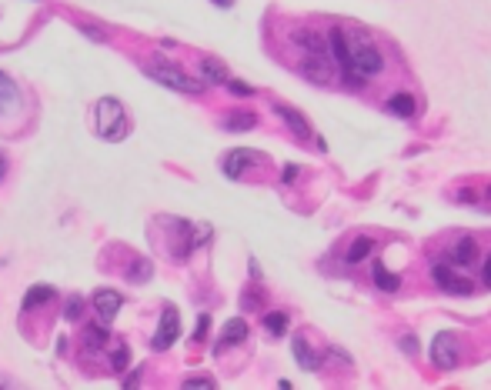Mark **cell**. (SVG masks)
<instances>
[{
    "label": "cell",
    "instance_id": "obj_15",
    "mask_svg": "<svg viewBox=\"0 0 491 390\" xmlns=\"http://www.w3.org/2000/svg\"><path fill=\"white\" fill-rule=\"evenodd\" d=\"M291 40L298 47H305L307 54H324V50H328V40H324V37H318L314 30H294Z\"/></svg>",
    "mask_w": 491,
    "mask_h": 390
},
{
    "label": "cell",
    "instance_id": "obj_19",
    "mask_svg": "<svg viewBox=\"0 0 491 390\" xmlns=\"http://www.w3.org/2000/svg\"><path fill=\"white\" fill-rule=\"evenodd\" d=\"M371 254H374V237H358L351 247H348L344 260H348V264H361V260L371 257Z\"/></svg>",
    "mask_w": 491,
    "mask_h": 390
},
{
    "label": "cell",
    "instance_id": "obj_16",
    "mask_svg": "<svg viewBox=\"0 0 491 390\" xmlns=\"http://www.w3.org/2000/svg\"><path fill=\"white\" fill-rule=\"evenodd\" d=\"M254 127H258V114H247V110L228 114V120H224V130H230V134H241V130H254Z\"/></svg>",
    "mask_w": 491,
    "mask_h": 390
},
{
    "label": "cell",
    "instance_id": "obj_24",
    "mask_svg": "<svg viewBox=\"0 0 491 390\" xmlns=\"http://www.w3.org/2000/svg\"><path fill=\"white\" fill-rule=\"evenodd\" d=\"M264 330H268V333H274V337H281V333L288 330V314H281V310L268 314V317H264Z\"/></svg>",
    "mask_w": 491,
    "mask_h": 390
},
{
    "label": "cell",
    "instance_id": "obj_11",
    "mask_svg": "<svg viewBox=\"0 0 491 390\" xmlns=\"http://www.w3.org/2000/svg\"><path fill=\"white\" fill-rule=\"evenodd\" d=\"M254 160H258V153H254V150H230L228 157H224V174H228L230 180H237L247 167L254 164Z\"/></svg>",
    "mask_w": 491,
    "mask_h": 390
},
{
    "label": "cell",
    "instance_id": "obj_31",
    "mask_svg": "<svg viewBox=\"0 0 491 390\" xmlns=\"http://www.w3.org/2000/svg\"><path fill=\"white\" fill-rule=\"evenodd\" d=\"M228 90L234 93V97H251V93H254L247 84H241V80H230V77H228Z\"/></svg>",
    "mask_w": 491,
    "mask_h": 390
},
{
    "label": "cell",
    "instance_id": "obj_17",
    "mask_svg": "<svg viewBox=\"0 0 491 390\" xmlns=\"http://www.w3.org/2000/svg\"><path fill=\"white\" fill-rule=\"evenodd\" d=\"M451 260L458 264V267H471L478 260V243L471 237H464L458 240V247H455V254H451Z\"/></svg>",
    "mask_w": 491,
    "mask_h": 390
},
{
    "label": "cell",
    "instance_id": "obj_7",
    "mask_svg": "<svg viewBox=\"0 0 491 390\" xmlns=\"http://www.w3.org/2000/svg\"><path fill=\"white\" fill-rule=\"evenodd\" d=\"M431 280L441 287L445 294H455V297H468V294H475V284H471V277H461V273H455V270L441 267V264L431 270Z\"/></svg>",
    "mask_w": 491,
    "mask_h": 390
},
{
    "label": "cell",
    "instance_id": "obj_36",
    "mask_svg": "<svg viewBox=\"0 0 491 390\" xmlns=\"http://www.w3.org/2000/svg\"><path fill=\"white\" fill-rule=\"evenodd\" d=\"M485 284L491 287V257H488V260H485Z\"/></svg>",
    "mask_w": 491,
    "mask_h": 390
},
{
    "label": "cell",
    "instance_id": "obj_34",
    "mask_svg": "<svg viewBox=\"0 0 491 390\" xmlns=\"http://www.w3.org/2000/svg\"><path fill=\"white\" fill-rule=\"evenodd\" d=\"M294 177H298V167H294V164H288V167H284V174H281V180H288V183H291Z\"/></svg>",
    "mask_w": 491,
    "mask_h": 390
},
{
    "label": "cell",
    "instance_id": "obj_30",
    "mask_svg": "<svg viewBox=\"0 0 491 390\" xmlns=\"http://www.w3.org/2000/svg\"><path fill=\"white\" fill-rule=\"evenodd\" d=\"M80 307H84L80 297H71L67 300V307H64V317H67V320H80Z\"/></svg>",
    "mask_w": 491,
    "mask_h": 390
},
{
    "label": "cell",
    "instance_id": "obj_37",
    "mask_svg": "<svg viewBox=\"0 0 491 390\" xmlns=\"http://www.w3.org/2000/svg\"><path fill=\"white\" fill-rule=\"evenodd\" d=\"M3 170H7V157H3V150H0V177H3Z\"/></svg>",
    "mask_w": 491,
    "mask_h": 390
},
{
    "label": "cell",
    "instance_id": "obj_6",
    "mask_svg": "<svg viewBox=\"0 0 491 390\" xmlns=\"http://www.w3.org/2000/svg\"><path fill=\"white\" fill-rule=\"evenodd\" d=\"M181 337V314L174 310V307H168L164 314H161V324H157V333H154L151 347L161 354V350H168V347H174V340Z\"/></svg>",
    "mask_w": 491,
    "mask_h": 390
},
{
    "label": "cell",
    "instance_id": "obj_39",
    "mask_svg": "<svg viewBox=\"0 0 491 390\" xmlns=\"http://www.w3.org/2000/svg\"><path fill=\"white\" fill-rule=\"evenodd\" d=\"M488 200H491V187H488Z\"/></svg>",
    "mask_w": 491,
    "mask_h": 390
},
{
    "label": "cell",
    "instance_id": "obj_5",
    "mask_svg": "<svg viewBox=\"0 0 491 390\" xmlns=\"http://www.w3.org/2000/svg\"><path fill=\"white\" fill-rule=\"evenodd\" d=\"M328 50H331V60L338 63L341 74H344V84H361V77L354 74V67H351V44H348V37L338 27L328 33Z\"/></svg>",
    "mask_w": 491,
    "mask_h": 390
},
{
    "label": "cell",
    "instance_id": "obj_26",
    "mask_svg": "<svg viewBox=\"0 0 491 390\" xmlns=\"http://www.w3.org/2000/svg\"><path fill=\"white\" fill-rule=\"evenodd\" d=\"M77 30H80L84 37L97 40V44H108V33H104V30H97V27H91V24H77Z\"/></svg>",
    "mask_w": 491,
    "mask_h": 390
},
{
    "label": "cell",
    "instance_id": "obj_13",
    "mask_svg": "<svg viewBox=\"0 0 491 390\" xmlns=\"http://www.w3.org/2000/svg\"><path fill=\"white\" fill-rule=\"evenodd\" d=\"M244 337H247V324L241 320V317H234V320L224 324V333H221V340H217V350H228V347L241 344Z\"/></svg>",
    "mask_w": 491,
    "mask_h": 390
},
{
    "label": "cell",
    "instance_id": "obj_8",
    "mask_svg": "<svg viewBox=\"0 0 491 390\" xmlns=\"http://www.w3.org/2000/svg\"><path fill=\"white\" fill-rule=\"evenodd\" d=\"M431 360H434V367H441V370H451V367L458 363V340H455L451 330H445V333L434 337V344H431Z\"/></svg>",
    "mask_w": 491,
    "mask_h": 390
},
{
    "label": "cell",
    "instance_id": "obj_33",
    "mask_svg": "<svg viewBox=\"0 0 491 390\" xmlns=\"http://www.w3.org/2000/svg\"><path fill=\"white\" fill-rule=\"evenodd\" d=\"M138 380H140V367L134 370V374H127V380H124V387L131 390V387H138Z\"/></svg>",
    "mask_w": 491,
    "mask_h": 390
},
{
    "label": "cell",
    "instance_id": "obj_27",
    "mask_svg": "<svg viewBox=\"0 0 491 390\" xmlns=\"http://www.w3.org/2000/svg\"><path fill=\"white\" fill-rule=\"evenodd\" d=\"M211 387H214L211 377H191V380H184V390H211Z\"/></svg>",
    "mask_w": 491,
    "mask_h": 390
},
{
    "label": "cell",
    "instance_id": "obj_35",
    "mask_svg": "<svg viewBox=\"0 0 491 390\" xmlns=\"http://www.w3.org/2000/svg\"><path fill=\"white\" fill-rule=\"evenodd\" d=\"M458 200H461V204H475V194H471V190H461Z\"/></svg>",
    "mask_w": 491,
    "mask_h": 390
},
{
    "label": "cell",
    "instance_id": "obj_23",
    "mask_svg": "<svg viewBox=\"0 0 491 390\" xmlns=\"http://www.w3.org/2000/svg\"><path fill=\"white\" fill-rule=\"evenodd\" d=\"M14 100H17V87H14V80H10V77L0 70V114H3L7 107L14 104Z\"/></svg>",
    "mask_w": 491,
    "mask_h": 390
},
{
    "label": "cell",
    "instance_id": "obj_3",
    "mask_svg": "<svg viewBox=\"0 0 491 390\" xmlns=\"http://www.w3.org/2000/svg\"><path fill=\"white\" fill-rule=\"evenodd\" d=\"M301 74H305V80L318 84V87H331V84L338 80V63L331 60V50H324V54H307V57L301 60Z\"/></svg>",
    "mask_w": 491,
    "mask_h": 390
},
{
    "label": "cell",
    "instance_id": "obj_29",
    "mask_svg": "<svg viewBox=\"0 0 491 390\" xmlns=\"http://www.w3.org/2000/svg\"><path fill=\"white\" fill-rule=\"evenodd\" d=\"M127 357H131V350L121 344L117 350H114V360H110V367H114V370H124V367H127Z\"/></svg>",
    "mask_w": 491,
    "mask_h": 390
},
{
    "label": "cell",
    "instance_id": "obj_14",
    "mask_svg": "<svg viewBox=\"0 0 491 390\" xmlns=\"http://www.w3.org/2000/svg\"><path fill=\"white\" fill-rule=\"evenodd\" d=\"M200 67V77H204V84H228V67L221 63V60H214V57H204L198 63Z\"/></svg>",
    "mask_w": 491,
    "mask_h": 390
},
{
    "label": "cell",
    "instance_id": "obj_4",
    "mask_svg": "<svg viewBox=\"0 0 491 390\" xmlns=\"http://www.w3.org/2000/svg\"><path fill=\"white\" fill-rule=\"evenodd\" d=\"M351 67H354V74L361 77V80L378 77L384 70V54L371 44V40H361L358 47H351Z\"/></svg>",
    "mask_w": 491,
    "mask_h": 390
},
{
    "label": "cell",
    "instance_id": "obj_21",
    "mask_svg": "<svg viewBox=\"0 0 491 390\" xmlns=\"http://www.w3.org/2000/svg\"><path fill=\"white\" fill-rule=\"evenodd\" d=\"M108 340H110V330H104L101 324H84V344L91 350H101Z\"/></svg>",
    "mask_w": 491,
    "mask_h": 390
},
{
    "label": "cell",
    "instance_id": "obj_9",
    "mask_svg": "<svg viewBox=\"0 0 491 390\" xmlns=\"http://www.w3.org/2000/svg\"><path fill=\"white\" fill-rule=\"evenodd\" d=\"M271 107H274L277 117L291 127V134L298 137V140H311V123L305 120V114H301V110H294V107H288V104H271Z\"/></svg>",
    "mask_w": 491,
    "mask_h": 390
},
{
    "label": "cell",
    "instance_id": "obj_22",
    "mask_svg": "<svg viewBox=\"0 0 491 390\" xmlns=\"http://www.w3.org/2000/svg\"><path fill=\"white\" fill-rule=\"evenodd\" d=\"M54 300V290L50 287H31L27 294H24V310H31V307H44Z\"/></svg>",
    "mask_w": 491,
    "mask_h": 390
},
{
    "label": "cell",
    "instance_id": "obj_20",
    "mask_svg": "<svg viewBox=\"0 0 491 390\" xmlns=\"http://www.w3.org/2000/svg\"><path fill=\"white\" fill-rule=\"evenodd\" d=\"M371 273H374V284L381 287L384 294H395V290L401 287V280L395 277V273H388V267H384L381 260H374V270H371Z\"/></svg>",
    "mask_w": 491,
    "mask_h": 390
},
{
    "label": "cell",
    "instance_id": "obj_1",
    "mask_svg": "<svg viewBox=\"0 0 491 390\" xmlns=\"http://www.w3.org/2000/svg\"><path fill=\"white\" fill-rule=\"evenodd\" d=\"M131 130V120H127V110L117 97H101L97 100V134L110 140V144H117L124 140Z\"/></svg>",
    "mask_w": 491,
    "mask_h": 390
},
{
    "label": "cell",
    "instance_id": "obj_38",
    "mask_svg": "<svg viewBox=\"0 0 491 390\" xmlns=\"http://www.w3.org/2000/svg\"><path fill=\"white\" fill-rule=\"evenodd\" d=\"M217 3H224V7H228V3H230V0H217Z\"/></svg>",
    "mask_w": 491,
    "mask_h": 390
},
{
    "label": "cell",
    "instance_id": "obj_10",
    "mask_svg": "<svg viewBox=\"0 0 491 390\" xmlns=\"http://www.w3.org/2000/svg\"><path fill=\"white\" fill-rule=\"evenodd\" d=\"M121 303H124V297L117 294V290H97L94 294V310L101 314V320H114L117 317V310H121Z\"/></svg>",
    "mask_w": 491,
    "mask_h": 390
},
{
    "label": "cell",
    "instance_id": "obj_28",
    "mask_svg": "<svg viewBox=\"0 0 491 390\" xmlns=\"http://www.w3.org/2000/svg\"><path fill=\"white\" fill-rule=\"evenodd\" d=\"M401 350H404V354H411V357H418L421 344H418V337H415V333H404V337H401Z\"/></svg>",
    "mask_w": 491,
    "mask_h": 390
},
{
    "label": "cell",
    "instance_id": "obj_32",
    "mask_svg": "<svg viewBox=\"0 0 491 390\" xmlns=\"http://www.w3.org/2000/svg\"><path fill=\"white\" fill-rule=\"evenodd\" d=\"M207 327H211V320H207V317H200V320H198V333H194V337L200 340V337L207 333Z\"/></svg>",
    "mask_w": 491,
    "mask_h": 390
},
{
    "label": "cell",
    "instance_id": "obj_18",
    "mask_svg": "<svg viewBox=\"0 0 491 390\" xmlns=\"http://www.w3.org/2000/svg\"><path fill=\"white\" fill-rule=\"evenodd\" d=\"M388 114H395V117H415V97L411 93H395L391 100H388Z\"/></svg>",
    "mask_w": 491,
    "mask_h": 390
},
{
    "label": "cell",
    "instance_id": "obj_2",
    "mask_svg": "<svg viewBox=\"0 0 491 390\" xmlns=\"http://www.w3.org/2000/svg\"><path fill=\"white\" fill-rule=\"evenodd\" d=\"M144 74L151 77V80H157L161 87L168 90H177V93H204V80H194L191 74H184V70H177L174 63H161V60H151V63H144Z\"/></svg>",
    "mask_w": 491,
    "mask_h": 390
},
{
    "label": "cell",
    "instance_id": "obj_12",
    "mask_svg": "<svg viewBox=\"0 0 491 390\" xmlns=\"http://www.w3.org/2000/svg\"><path fill=\"white\" fill-rule=\"evenodd\" d=\"M291 350H294V357H298V363H301L305 370H318V367H321V357L314 354V347L307 344V337L298 333V337L291 340Z\"/></svg>",
    "mask_w": 491,
    "mask_h": 390
},
{
    "label": "cell",
    "instance_id": "obj_25",
    "mask_svg": "<svg viewBox=\"0 0 491 390\" xmlns=\"http://www.w3.org/2000/svg\"><path fill=\"white\" fill-rule=\"evenodd\" d=\"M127 273H131V280H140V284H144V280H151V264L140 257L138 264H131V270H127Z\"/></svg>",
    "mask_w": 491,
    "mask_h": 390
}]
</instances>
